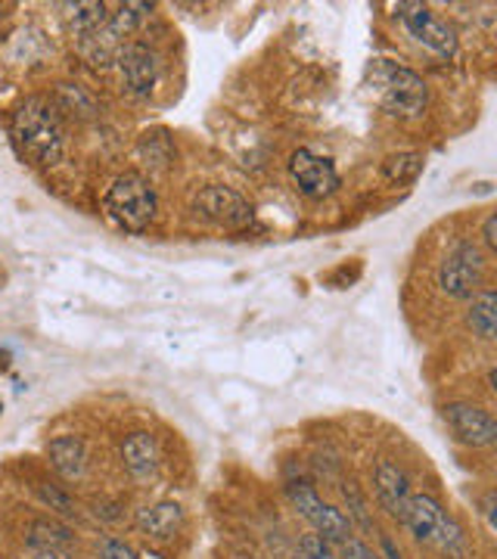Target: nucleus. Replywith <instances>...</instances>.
I'll list each match as a JSON object with an SVG mask.
<instances>
[{
  "label": "nucleus",
  "mask_w": 497,
  "mask_h": 559,
  "mask_svg": "<svg viewBox=\"0 0 497 559\" xmlns=\"http://www.w3.org/2000/svg\"><path fill=\"white\" fill-rule=\"evenodd\" d=\"M13 140L25 159L35 165H57L66 153V131H62L57 106L44 97H28L13 112Z\"/></svg>",
  "instance_id": "f257e3e1"
},
{
  "label": "nucleus",
  "mask_w": 497,
  "mask_h": 559,
  "mask_svg": "<svg viewBox=\"0 0 497 559\" xmlns=\"http://www.w3.org/2000/svg\"><path fill=\"white\" fill-rule=\"evenodd\" d=\"M401 522L411 528V535L419 544L436 547L441 557L463 559L466 554V535H463L460 522L433 495H411L407 513Z\"/></svg>",
  "instance_id": "f03ea898"
},
{
  "label": "nucleus",
  "mask_w": 497,
  "mask_h": 559,
  "mask_svg": "<svg viewBox=\"0 0 497 559\" xmlns=\"http://www.w3.org/2000/svg\"><path fill=\"white\" fill-rule=\"evenodd\" d=\"M370 79H374V97L389 112L401 119H417L419 112L429 103V87L419 79L417 72L404 69L392 60H377L370 66Z\"/></svg>",
  "instance_id": "7ed1b4c3"
},
{
  "label": "nucleus",
  "mask_w": 497,
  "mask_h": 559,
  "mask_svg": "<svg viewBox=\"0 0 497 559\" xmlns=\"http://www.w3.org/2000/svg\"><path fill=\"white\" fill-rule=\"evenodd\" d=\"M106 215L119 224L121 230L128 234H143L153 218H156V190L153 183L138 175V171H128L116 178V183L109 187L106 200H103Z\"/></svg>",
  "instance_id": "20e7f679"
},
{
  "label": "nucleus",
  "mask_w": 497,
  "mask_h": 559,
  "mask_svg": "<svg viewBox=\"0 0 497 559\" xmlns=\"http://www.w3.org/2000/svg\"><path fill=\"white\" fill-rule=\"evenodd\" d=\"M286 498L296 507L298 516L308 522V525L315 528V535H320L323 540H330V544H345V540L352 538V520L342 516L333 503H327V500L320 498L308 481H293V485H286Z\"/></svg>",
  "instance_id": "39448f33"
},
{
  "label": "nucleus",
  "mask_w": 497,
  "mask_h": 559,
  "mask_svg": "<svg viewBox=\"0 0 497 559\" xmlns=\"http://www.w3.org/2000/svg\"><path fill=\"white\" fill-rule=\"evenodd\" d=\"M482 274H485L482 252L473 242L460 240L438 264V289L451 299H473L482 286Z\"/></svg>",
  "instance_id": "423d86ee"
},
{
  "label": "nucleus",
  "mask_w": 497,
  "mask_h": 559,
  "mask_svg": "<svg viewBox=\"0 0 497 559\" xmlns=\"http://www.w3.org/2000/svg\"><path fill=\"white\" fill-rule=\"evenodd\" d=\"M398 20L411 32V38L433 50L438 57H454L458 50V32L423 3H398Z\"/></svg>",
  "instance_id": "0eeeda50"
},
{
  "label": "nucleus",
  "mask_w": 497,
  "mask_h": 559,
  "mask_svg": "<svg viewBox=\"0 0 497 559\" xmlns=\"http://www.w3.org/2000/svg\"><path fill=\"white\" fill-rule=\"evenodd\" d=\"M289 178L296 180L298 193L308 200H327L339 190L336 165L311 150H296L289 156Z\"/></svg>",
  "instance_id": "6e6552de"
},
{
  "label": "nucleus",
  "mask_w": 497,
  "mask_h": 559,
  "mask_svg": "<svg viewBox=\"0 0 497 559\" xmlns=\"http://www.w3.org/2000/svg\"><path fill=\"white\" fill-rule=\"evenodd\" d=\"M197 215L218 224V227H227V230H239V227L252 224V205L242 200L237 190L215 183V187L199 190Z\"/></svg>",
  "instance_id": "1a4fd4ad"
},
{
  "label": "nucleus",
  "mask_w": 497,
  "mask_h": 559,
  "mask_svg": "<svg viewBox=\"0 0 497 559\" xmlns=\"http://www.w3.org/2000/svg\"><path fill=\"white\" fill-rule=\"evenodd\" d=\"M445 423L451 426V432L460 444H470V448L497 444V417H492L488 411H482L476 404H466V401L445 404Z\"/></svg>",
  "instance_id": "9d476101"
},
{
  "label": "nucleus",
  "mask_w": 497,
  "mask_h": 559,
  "mask_svg": "<svg viewBox=\"0 0 497 559\" xmlns=\"http://www.w3.org/2000/svg\"><path fill=\"white\" fill-rule=\"evenodd\" d=\"M119 72L121 84L131 97H150L159 84V57L156 50H150L146 44H125L119 53Z\"/></svg>",
  "instance_id": "9b49d317"
},
{
  "label": "nucleus",
  "mask_w": 497,
  "mask_h": 559,
  "mask_svg": "<svg viewBox=\"0 0 497 559\" xmlns=\"http://www.w3.org/2000/svg\"><path fill=\"white\" fill-rule=\"evenodd\" d=\"M374 488H377V500L379 507L389 513V516H395L398 522L404 520V513H407V503H411V479H407V473L395 466V463H389V460H382L377 466V473H374Z\"/></svg>",
  "instance_id": "f8f14e48"
},
{
  "label": "nucleus",
  "mask_w": 497,
  "mask_h": 559,
  "mask_svg": "<svg viewBox=\"0 0 497 559\" xmlns=\"http://www.w3.org/2000/svg\"><path fill=\"white\" fill-rule=\"evenodd\" d=\"M121 460H125V466H128V473L134 479H150V476H156L162 463L159 441L150 432H134V436L121 441Z\"/></svg>",
  "instance_id": "ddd939ff"
},
{
  "label": "nucleus",
  "mask_w": 497,
  "mask_h": 559,
  "mask_svg": "<svg viewBox=\"0 0 497 559\" xmlns=\"http://www.w3.org/2000/svg\"><path fill=\"white\" fill-rule=\"evenodd\" d=\"M184 525V510L175 500H159L153 507H143L138 513V528L156 540H171Z\"/></svg>",
  "instance_id": "4468645a"
},
{
  "label": "nucleus",
  "mask_w": 497,
  "mask_h": 559,
  "mask_svg": "<svg viewBox=\"0 0 497 559\" xmlns=\"http://www.w3.org/2000/svg\"><path fill=\"white\" fill-rule=\"evenodd\" d=\"M47 454H50V463L54 469L60 473L66 481H75L84 476L87 469V451H84V441L75 439V436H60L47 444Z\"/></svg>",
  "instance_id": "2eb2a0df"
},
{
  "label": "nucleus",
  "mask_w": 497,
  "mask_h": 559,
  "mask_svg": "<svg viewBox=\"0 0 497 559\" xmlns=\"http://www.w3.org/2000/svg\"><path fill=\"white\" fill-rule=\"evenodd\" d=\"M466 323L482 340H497V289H478L470 301Z\"/></svg>",
  "instance_id": "dca6fc26"
},
{
  "label": "nucleus",
  "mask_w": 497,
  "mask_h": 559,
  "mask_svg": "<svg viewBox=\"0 0 497 559\" xmlns=\"http://www.w3.org/2000/svg\"><path fill=\"white\" fill-rule=\"evenodd\" d=\"M69 10H72V13H69V28L75 32V38L79 40L97 35L99 28L109 22L106 3H72Z\"/></svg>",
  "instance_id": "f3484780"
},
{
  "label": "nucleus",
  "mask_w": 497,
  "mask_h": 559,
  "mask_svg": "<svg viewBox=\"0 0 497 559\" xmlns=\"http://www.w3.org/2000/svg\"><path fill=\"white\" fill-rule=\"evenodd\" d=\"M423 153H395V156H389V159L382 162V178L389 180V183H414V180L423 175Z\"/></svg>",
  "instance_id": "a211bd4d"
},
{
  "label": "nucleus",
  "mask_w": 497,
  "mask_h": 559,
  "mask_svg": "<svg viewBox=\"0 0 497 559\" xmlns=\"http://www.w3.org/2000/svg\"><path fill=\"white\" fill-rule=\"evenodd\" d=\"M32 547L35 550H50V554H60L62 547H69L72 544V535L57 525V522H35L32 525Z\"/></svg>",
  "instance_id": "6ab92c4d"
},
{
  "label": "nucleus",
  "mask_w": 497,
  "mask_h": 559,
  "mask_svg": "<svg viewBox=\"0 0 497 559\" xmlns=\"http://www.w3.org/2000/svg\"><path fill=\"white\" fill-rule=\"evenodd\" d=\"M298 550H301V559H342L333 554L330 540H323L320 535H305L298 540Z\"/></svg>",
  "instance_id": "aec40b11"
},
{
  "label": "nucleus",
  "mask_w": 497,
  "mask_h": 559,
  "mask_svg": "<svg viewBox=\"0 0 497 559\" xmlns=\"http://www.w3.org/2000/svg\"><path fill=\"white\" fill-rule=\"evenodd\" d=\"M342 559H379L364 540L358 538H348L342 544Z\"/></svg>",
  "instance_id": "412c9836"
},
{
  "label": "nucleus",
  "mask_w": 497,
  "mask_h": 559,
  "mask_svg": "<svg viewBox=\"0 0 497 559\" xmlns=\"http://www.w3.org/2000/svg\"><path fill=\"white\" fill-rule=\"evenodd\" d=\"M103 559H138L125 540H103Z\"/></svg>",
  "instance_id": "4be33fe9"
},
{
  "label": "nucleus",
  "mask_w": 497,
  "mask_h": 559,
  "mask_svg": "<svg viewBox=\"0 0 497 559\" xmlns=\"http://www.w3.org/2000/svg\"><path fill=\"white\" fill-rule=\"evenodd\" d=\"M482 237H485V242H488V249L497 252V212L492 215V218H485V224H482Z\"/></svg>",
  "instance_id": "5701e85b"
},
{
  "label": "nucleus",
  "mask_w": 497,
  "mask_h": 559,
  "mask_svg": "<svg viewBox=\"0 0 497 559\" xmlns=\"http://www.w3.org/2000/svg\"><path fill=\"white\" fill-rule=\"evenodd\" d=\"M482 513H485V520L492 525V532L497 535V495H488V498L482 500Z\"/></svg>",
  "instance_id": "b1692460"
},
{
  "label": "nucleus",
  "mask_w": 497,
  "mask_h": 559,
  "mask_svg": "<svg viewBox=\"0 0 497 559\" xmlns=\"http://www.w3.org/2000/svg\"><path fill=\"white\" fill-rule=\"evenodd\" d=\"M382 554H386V559H401V554L395 550V544L389 538H382Z\"/></svg>",
  "instance_id": "393cba45"
},
{
  "label": "nucleus",
  "mask_w": 497,
  "mask_h": 559,
  "mask_svg": "<svg viewBox=\"0 0 497 559\" xmlns=\"http://www.w3.org/2000/svg\"><path fill=\"white\" fill-rule=\"evenodd\" d=\"M28 559H60V554H50V550H35Z\"/></svg>",
  "instance_id": "a878e982"
},
{
  "label": "nucleus",
  "mask_w": 497,
  "mask_h": 559,
  "mask_svg": "<svg viewBox=\"0 0 497 559\" xmlns=\"http://www.w3.org/2000/svg\"><path fill=\"white\" fill-rule=\"evenodd\" d=\"M488 385H492V392H495V395H497V367H495V370H492V373H488Z\"/></svg>",
  "instance_id": "bb28decb"
}]
</instances>
